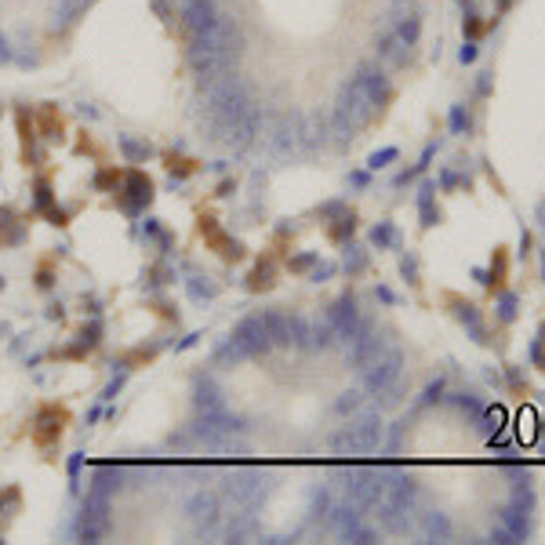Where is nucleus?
Listing matches in <instances>:
<instances>
[{
  "label": "nucleus",
  "instance_id": "1",
  "mask_svg": "<svg viewBox=\"0 0 545 545\" xmlns=\"http://www.w3.org/2000/svg\"><path fill=\"white\" fill-rule=\"evenodd\" d=\"M182 509L189 516V524H193V535L197 538H214L222 531V520H225V505L214 491L208 487H193L186 494Z\"/></svg>",
  "mask_w": 545,
  "mask_h": 545
},
{
  "label": "nucleus",
  "instance_id": "2",
  "mask_svg": "<svg viewBox=\"0 0 545 545\" xmlns=\"http://www.w3.org/2000/svg\"><path fill=\"white\" fill-rule=\"evenodd\" d=\"M335 454H367L382 443V418L378 414H360L349 418V425H342L338 433L327 440Z\"/></svg>",
  "mask_w": 545,
  "mask_h": 545
},
{
  "label": "nucleus",
  "instance_id": "3",
  "mask_svg": "<svg viewBox=\"0 0 545 545\" xmlns=\"http://www.w3.org/2000/svg\"><path fill=\"white\" fill-rule=\"evenodd\" d=\"M153 182H149V175L142 171H128L124 175V182L113 189V200H117V208L124 214H131V219H138L149 204H153Z\"/></svg>",
  "mask_w": 545,
  "mask_h": 545
},
{
  "label": "nucleus",
  "instance_id": "4",
  "mask_svg": "<svg viewBox=\"0 0 545 545\" xmlns=\"http://www.w3.org/2000/svg\"><path fill=\"white\" fill-rule=\"evenodd\" d=\"M200 233L208 236L211 247H219V255H222L225 262H240V258H244V244H240V240H230V236H225L219 225H214L211 214H208V219H200Z\"/></svg>",
  "mask_w": 545,
  "mask_h": 545
},
{
  "label": "nucleus",
  "instance_id": "5",
  "mask_svg": "<svg viewBox=\"0 0 545 545\" xmlns=\"http://www.w3.org/2000/svg\"><path fill=\"white\" fill-rule=\"evenodd\" d=\"M62 422H66V411L62 408H44L41 418H36V429H33V443L52 447V443L62 436Z\"/></svg>",
  "mask_w": 545,
  "mask_h": 545
},
{
  "label": "nucleus",
  "instance_id": "6",
  "mask_svg": "<svg viewBox=\"0 0 545 545\" xmlns=\"http://www.w3.org/2000/svg\"><path fill=\"white\" fill-rule=\"evenodd\" d=\"M186 295L193 298V302H214L222 295V287H219V280H214V276H189L186 280Z\"/></svg>",
  "mask_w": 545,
  "mask_h": 545
},
{
  "label": "nucleus",
  "instance_id": "7",
  "mask_svg": "<svg viewBox=\"0 0 545 545\" xmlns=\"http://www.w3.org/2000/svg\"><path fill=\"white\" fill-rule=\"evenodd\" d=\"M117 149L124 153L128 164H142L153 157V146L146 142V138H135V135H117Z\"/></svg>",
  "mask_w": 545,
  "mask_h": 545
},
{
  "label": "nucleus",
  "instance_id": "8",
  "mask_svg": "<svg viewBox=\"0 0 545 545\" xmlns=\"http://www.w3.org/2000/svg\"><path fill=\"white\" fill-rule=\"evenodd\" d=\"M26 236V225L19 222V214L11 208H0V244H19Z\"/></svg>",
  "mask_w": 545,
  "mask_h": 545
},
{
  "label": "nucleus",
  "instance_id": "9",
  "mask_svg": "<svg viewBox=\"0 0 545 545\" xmlns=\"http://www.w3.org/2000/svg\"><path fill=\"white\" fill-rule=\"evenodd\" d=\"M422 535L425 538H440V542H447L454 531H451V524L443 520L440 513H425V520H422Z\"/></svg>",
  "mask_w": 545,
  "mask_h": 545
},
{
  "label": "nucleus",
  "instance_id": "10",
  "mask_svg": "<svg viewBox=\"0 0 545 545\" xmlns=\"http://www.w3.org/2000/svg\"><path fill=\"white\" fill-rule=\"evenodd\" d=\"M367 262H371V255H367L364 247L349 244V247H346V258H342V269H346V273H364Z\"/></svg>",
  "mask_w": 545,
  "mask_h": 545
},
{
  "label": "nucleus",
  "instance_id": "11",
  "mask_svg": "<svg viewBox=\"0 0 545 545\" xmlns=\"http://www.w3.org/2000/svg\"><path fill=\"white\" fill-rule=\"evenodd\" d=\"M371 244H378V247H397V244H400L397 225H392V222H378L375 230H371Z\"/></svg>",
  "mask_w": 545,
  "mask_h": 545
},
{
  "label": "nucleus",
  "instance_id": "12",
  "mask_svg": "<svg viewBox=\"0 0 545 545\" xmlns=\"http://www.w3.org/2000/svg\"><path fill=\"white\" fill-rule=\"evenodd\" d=\"M168 171H171V179L175 182H182V179H189V175L197 171V160H189V157H168Z\"/></svg>",
  "mask_w": 545,
  "mask_h": 545
},
{
  "label": "nucleus",
  "instance_id": "13",
  "mask_svg": "<svg viewBox=\"0 0 545 545\" xmlns=\"http://www.w3.org/2000/svg\"><path fill=\"white\" fill-rule=\"evenodd\" d=\"M360 403H364V392H360V389H346V392L335 400V411H338V414H353V411H360Z\"/></svg>",
  "mask_w": 545,
  "mask_h": 545
},
{
  "label": "nucleus",
  "instance_id": "14",
  "mask_svg": "<svg viewBox=\"0 0 545 545\" xmlns=\"http://www.w3.org/2000/svg\"><path fill=\"white\" fill-rule=\"evenodd\" d=\"M146 276H149V287H168V284L175 280V269H171L168 262H157Z\"/></svg>",
  "mask_w": 545,
  "mask_h": 545
},
{
  "label": "nucleus",
  "instance_id": "15",
  "mask_svg": "<svg viewBox=\"0 0 545 545\" xmlns=\"http://www.w3.org/2000/svg\"><path fill=\"white\" fill-rule=\"evenodd\" d=\"M247 287H251V291H265V287H273V265H269V262L258 265V269L247 276Z\"/></svg>",
  "mask_w": 545,
  "mask_h": 545
},
{
  "label": "nucleus",
  "instance_id": "16",
  "mask_svg": "<svg viewBox=\"0 0 545 545\" xmlns=\"http://www.w3.org/2000/svg\"><path fill=\"white\" fill-rule=\"evenodd\" d=\"M120 182H124V175L117 168H106V171L95 175V189H117Z\"/></svg>",
  "mask_w": 545,
  "mask_h": 545
},
{
  "label": "nucleus",
  "instance_id": "17",
  "mask_svg": "<svg viewBox=\"0 0 545 545\" xmlns=\"http://www.w3.org/2000/svg\"><path fill=\"white\" fill-rule=\"evenodd\" d=\"M33 193H36V211H47V208H52V182H47V179H36Z\"/></svg>",
  "mask_w": 545,
  "mask_h": 545
},
{
  "label": "nucleus",
  "instance_id": "18",
  "mask_svg": "<svg viewBox=\"0 0 545 545\" xmlns=\"http://www.w3.org/2000/svg\"><path fill=\"white\" fill-rule=\"evenodd\" d=\"M41 131H44V138H52V142H55V138H62V120L55 117V109H47V113H44Z\"/></svg>",
  "mask_w": 545,
  "mask_h": 545
},
{
  "label": "nucleus",
  "instance_id": "19",
  "mask_svg": "<svg viewBox=\"0 0 545 545\" xmlns=\"http://www.w3.org/2000/svg\"><path fill=\"white\" fill-rule=\"evenodd\" d=\"M316 262H320V258H316L313 251H306V255H295V258H291L287 265H291V273H306V269H313Z\"/></svg>",
  "mask_w": 545,
  "mask_h": 545
},
{
  "label": "nucleus",
  "instance_id": "20",
  "mask_svg": "<svg viewBox=\"0 0 545 545\" xmlns=\"http://www.w3.org/2000/svg\"><path fill=\"white\" fill-rule=\"evenodd\" d=\"M19 502H22L19 487H4V491H0V509H11V513H15V509H19Z\"/></svg>",
  "mask_w": 545,
  "mask_h": 545
},
{
  "label": "nucleus",
  "instance_id": "21",
  "mask_svg": "<svg viewBox=\"0 0 545 545\" xmlns=\"http://www.w3.org/2000/svg\"><path fill=\"white\" fill-rule=\"evenodd\" d=\"M80 465H84V454H73V458H69V465H66V469H69V491H77V487H80V484H77V476H80Z\"/></svg>",
  "mask_w": 545,
  "mask_h": 545
},
{
  "label": "nucleus",
  "instance_id": "22",
  "mask_svg": "<svg viewBox=\"0 0 545 545\" xmlns=\"http://www.w3.org/2000/svg\"><path fill=\"white\" fill-rule=\"evenodd\" d=\"M327 276H335V262H316V269H313V280H316V284H324Z\"/></svg>",
  "mask_w": 545,
  "mask_h": 545
},
{
  "label": "nucleus",
  "instance_id": "23",
  "mask_svg": "<svg viewBox=\"0 0 545 545\" xmlns=\"http://www.w3.org/2000/svg\"><path fill=\"white\" fill-rule=\"evenodd\" d=\"M386 160H397V149H382V153H375V157H371V168H375V171L386 168Z\"/></svg>",
  "mask_w": 545,
  "mask_h": 545
},
{
  "label": "nucleus",
  "instance_id": "24",
  "mask_svg": "<svg viewBox=\"0 0 545 545\" xmlns=\"http://www.w3.org/2000/svg\"><path fill=\"white\" fill-rule=\"evenodd\" d=\"M120 389H124V378H117V382H109V386H106V392H102V400H113Z\"/></svg>",
  "mask_w": 545,
  "mask_h": 545
},
{
  "label": "nucleus",
  "instance_id": "25",
  "mask_svg": "<svg viewBox=\"0 0 545 545\" xmlns=\"http://www.w3.org/2000/svg\"><path fill=\"white\" fill-rule=\"evenodd\" d=\"M36 284H41V287L47 291V287H52L55 280H52V273H47V269H41V273H36Z\"/></svg>",
  "mask_w": 545,
  "mask_h": 545
},
{
  "label": "nucleus",
  "instance_id": "26",
  "mask_svg": "<svg viewBox=\"0 0 545 545\" xmlns=\"http://www.w3.org/2000/svg\"><path fill=\"white\" fill-rule=\"evenodd\" d=\"M197 342H200V335H186V338H182V342H179V346H175V349L182 353V349H189V346H197Z\"/></svg>",
  "mask_w": 545,
  "mask_h": 545
},
{
  "label": "nucleus",
  "instance_id": "27",
  "mask_svg": "<svg viewBox=\"0 0 545 545\" xmlns=\"http://www.w3.org/2000/svg\"><path fill=\"white\" fill-rule=\"evenodd\" d=\"M230 189H236V182H222V186H219V197H233Z\"/></svg>",
  "mask_w": 545,
  "mask_h": 545
},
{
  "label": "nucleus",
  "instance_id": "28",
  "mask_svg": "<svg viewBox=\"0 0 545 545\" xmlns=\"http://www.w3.org/2000/svg\"><path fill=\"white\" fill-rule=\"evenodd\" d=\"M47 320H62V306H52V309H47Z\"/></svg>",
  "mask_w": 545,
  "mask_h": 545
},
{
  "label": "nucleus",
  "instance_id": "29",
  "mask_svg": "<svg viewBox=\"0 0 545 545\" xmlns=\"http://www.w3.org/2000/svg\"><path fill=\"white\" fill-rule=\"evenodd\" d=\"M4 335H11V327H8V324H0V338H4Z\"/></svg>",
  "mask_w": 545,
  "mask_h": 545
},
{
  "label": "nucleus",
  "instance_id": "30",
  "mask_svg": "<svg viewBox=\"0 0 545 545\" xmlns=\"http://www.w3.org/2000/svg\"><path fill=\"white\" fill-rule=\"evenodd\" d=\"M0 287H4V280H0Z\"/></svg>",
  "mask_w": 545,
  "mask_h": 545
},
{
  "label": "nucleus",
  "instance_id": "31",
  "mask_svg": "<svg viewBox=\"0 0 545 545\" xmlns=\"http://www.w3.org/2000/svg\"><path fill=\"white\" fill-rule=\"evenodd\" d=\"M87 4H91V0H87Z\"/></svg>",
  "mask_w": 545,
  "mask_h": 545
}]
</instances>
